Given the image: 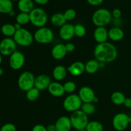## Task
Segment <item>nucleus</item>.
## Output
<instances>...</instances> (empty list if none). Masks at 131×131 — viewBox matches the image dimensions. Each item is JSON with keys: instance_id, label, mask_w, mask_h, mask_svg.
I'll use <instances>...</instances> for the list:
<instances>
[{"instance_id": "f257e3e1", "label": "nucleus", "mask_w": 131, "mask_h": 131, "mask_svg": "<svg viewBox=\"0 0 131 131\" xmlns=\"http://www.w3.org/2000/svg\"><path fill=\"white\" fill-rule=\"evenodd\" d=\"M94 56L100 63H111L117 58V49L113 43L108 42L98 43L95 47Z\"/></svg>"}, {"instance_id": "f03ea898", "label": "nucleus", "mask_w": 131, "mask_h": 131, "mask_svg": "<svg viewBox=\"0 0 131 131\" xmlns=\"http://www.w3.org/2000/svg\"><path fill=\"white\" fill-rule=\"evenodd\" d=\"M112 14L106 8H99L94 12L92 17L93 24L96 27H106L112 21Z\"/></svg>"}, {"instance_id": "7ed1b4c3", "label": "nucleus", "mask_w": 131, "mask_h": 131, "mask_svg": "<svg viewBox=\"0 0 131 131\" xmlns=\"http://www.w3.org/2000/svg\"><path fill=\"white\" fill-rule=\"evenodd\" d=\"M30 23L37 28L44 27L48 20L46 12L42 8H35L29 14Z\"/></svg>"}, {"instance_id": "20e7f679", "label": "nucleus", "mask_w": 131, "mask_h": 131, "mask_svg": "<svg viewBox=\"0 0 131 131\" xmlns=\"http://www.w3.org/2000/svg\"><path fill=\"white\" fill-rule=\"evenodd\" d=\"M13 38L17 45L24 47L30 46L34 41L33 35L28 29L24 28L17 30Z\"/></svg>"}, {"instance_id": "39448f33", "label": "nucleus", "mask_w": 131, "mask_h": 131, "mask_svg": "<svg viewBox=\"0 0 131 131\" xmlns=\"http://www.w3.org/2000/svg\"><path fill=\"white\" fill-rule=\"evenodd\" d=\"M53 31L48 27H42L38 28L33 35L34 40L40 44H49L54 40Z\"/></svg>"}, {"instance_id": "423d86ee", "label": "nucleus", "mask_w": 131, "mask_h": 131, "mask_svg": "<svg viewBox=\"0 0 131 131\" xmlns=\"http://www.w3.org/2000/svg\"><path fill=\"white\" fill-rule=\"evenodd\" d=\"M70 119L72 128L78 131L85 129L89 122L88 115L84 113L81 110L72 113Z\"/></svg>"}, {"instance_id": "0eeeda50", "label": "nucleus", "mask_w": 131, "mask_h": 131, "mask_svg": "<svg viewBox=\"0 0 131 131\" xmlns=\"http://www.w3.org/2000/svg\"><path fill=\"white\" fill-rule=\"evenodd\" d=\"M35 77L32 72L24 71L20 74L17 80L18 87L23 92H28L35 87Z\"/></svg>"}, {"instance_id": "6e6552de", "label": "nucleus", "mask_w": 131, "mask_h": 131, "mask_svg": "<svg viewBox=\"0 0 131 131\" xmlns=\"http://www.w3.org/2000/svg\"><path fill=\"white\" fill-rule=\"evenodd\" d=\"M83 102L78 94H70L66 97L63 102V107L65 111L73 113L81 110Z\"/></svg>"}, {"instance_id": "1a4fd4ad", "label": "nucleus", "mask_w": 131, "mask_h": 131, "mask_svg": "<svg viewBox=\"0 0 131 131\" xmlns=\"http://www.w3.org/2000/svg\"><path fill=\"white\" fill-rule=\"evenodd\" d=\"M130 122L131 119L129 115L124 113H119L115 115L113 118V127L116 131L126 130Z\"/></svg>"}, {"instance_id": "9d476101", "label": "nucleus", "mask_w": 131, "mask_h": 131, "mask_svg": "<svg viewBox=\"0 0 131 131\" xmlns=\"http://www.w3.org/2000/svg\"><path fill=\"white\" fill-rule=\"evenodd\" d=\"M17 43L13 38L5 37L0 42V54L2 56H7L16 51Z\"/></svg>"}, {"instance_id": "9b49d317", "label": "nucleus", "mask_w": 131, "mask_h": 131, "mask_svg": "<svg viewBox=\"0 0 131 131\" xmlns=\"http://www.w3.org/2000/svg\"><path fill=\"white\" fill-rule=\"evenodd\" d=\"M25 63V56L21 52L15 51L9 58V65L13 70H18L23 67Z\"/></svg>"}, {"instance_id": "f8f14e48", "label": "nucleus", "mask_w": 131, "mask_h": 131, "mask_svg": "<svg viewBox=\"0 0 131 131\" xmlns=\"http://www.w3.org/2000/svg\"><path fill=\"white\" fill-rule=\"evenodd\" d=\"M78 95L80 97L83 103H93V99L96 97L93 89L87 86H84L80 88Z\"/></svg>"}, {"instance_id": "ddd939ff", "label": "nucleus", "mask_w": 131, "mask_h": 131, "mask_svg": "<svg viewBox=\"0 0 131 131\" xmlns=\"http://www.w3.org/2000/svg\"><path fill=\"white\" fill-rule=\"evenodd\" d=\"M59 36L63 40H70L75 36L74 26L70 23H66L63 26L60 28Z\"/></svg>"}, {"instance_id": "4468645a", "label": "nucleus", "mask_w": 131, "mask_h": 131, "mask_svg": "<svg viewBox=\"0 0 131 131\" xmlns=\"http://www.w3.org/2000/svg\"><path fill=\"white\" fill-rule=\"evenodd\" d=\"M51 83V78L46 74H40L37 75L35 80V87L40 91L47 89Z\"/></svg>"}, {"instance_id": "2eb2a0df", "label": "nucleus", "mask_w": 131, "mask_h": 131, "mask_svg": "<svg viewBox=\"0 0 131 131\" xmlns=\"http://www.w3.org/2000/svg\"><path fill=\"white\" fill-rule=\"evenodd\" d=\"M56 131H70L72 128L70 117L67 116H60L54 124Z\"/></svg>"}, {"instance_id": "dca6fc26", "label": "nucleus", "mask_w": 131, "mask_h": 131, "mask_svg": "<svg viewBox=\"0 0 131 131\" xmlns=\"http://www.w3.org/2000/svg\"><path fill=\"white\" fill-rule=\"evenodd\" d=\"M67 70L72 76L78 77L85 72V65L81 61H75L68 67Z\"/></svg>"}, {"instance_id": "f3484780", "label": "nucleus", "mask_w": 131, "mask_h": 131, "mask_svg": "<svg viewBox=\"0 0 131 131\" xmlns=\"http://www.w3.org/2000/svg\"><path fill=\"white\" fill-rule=\"evenodd\" d=\"M93 38L97 43L107 42L108 37V30L106 27H96L93 32Z\"/></svg>"}, {"instance_id": "a211bd4d", "label": "nucleus", "mask_w": 131, "mask_h": 131, "mask_svg": "<svg viewBox=\"0 0 131 131\" xmlns=\"http://www.w3.org/2000/svg\"><path fill=\"white\" fill-rule=\"evenodd\" d=\"M48 92L53 97H60L65 94L63 84H61L58 81L51 82L49 86L47 88Z\"/></svg>"}, {"instance_id": "6ab92c4d", "label": "nucleus", "mask_w": 131, "mask_h": 131, "mask_svg": "<svg viewBox=\"0 0 131 131\" xmlns=\"http://www.w3.org/2000/svg\"><path fill=\"white\" fill-rule=\"evenodd\" d=\"M67 54V52L65 48V46L63 43L56 44L51 50V55L52 58L56 60L63 59L66 56Z\"/></svg>"}, {"instance_id": "aec40b11", "label": "nucleus", "mask_w": 131, "mask_h": 131, "mask_svg": "<svg viewBox=\"0 0 131 131\" xmlns=\"http://www.w3.org/2000/svg\"><path fill=\"white\" fill-rule=\"evenodd\" d=\"M108 37L113 42H119L124 37V32L120 27L114 26L108 30Z\"/></svg>"}, {"instance_id": "412c9836", "label": "nucleus", "mask_w": 131, "mask_h": 131, "mask_svg": "<svg viewBox=\"0 0 131 131\" xmlns=\"http://www.w3.org/2000/svg\"><path fill=\"white\" fill-rule=\"evenodd\" d=\"M68 70L63 65H59L55 67L52 70V77L56 81H61L64 80L67 75Z\"/></svg>"}, {"instance_id": "4be33fe9", "label": "nucleus", "mask_w": 131, "mask_h": 131, "mask_svg": "<svg viewBox=\"0 0 131 131\" xmlns=\"http://www.w3.org/2000/svg\"><path fill=\"white\" fill-rule=\"evenodd\" d=\"M18 9L20 12L29 14L35 8L33 0H19L17 2Z\"/></svg>"}, {"instance_id": "5701e85b", "label": "nucleus", "mask_w": 131, "mask_h": 131, "mask_svg": "<svg viewBox=\"0 0 131 131\" xmlns=\"http://www.w3.org/2000/svg\"><path fill=\"white\" fill-rule=\"evenodd\" d=\"M51 23L54 26L61 28L67 23L63 14L60 12L54 13L51 17Z\"/></svg>"}, {"instance_id": "b1692460", "label": "nucleus", "mask_w": 131, "mask_h": 131, "mask_svg": "<svg viewBox=\"0 0 131 131\" xmlns=\"http://www.w3.org/2000/svg\"><path fill=\"white\" fill-rule=\"evenodd\" d=\"M85 72L89 74H93L97 72L100 68V62L96 59L90 60L85 64Z\"/></svg>"}, {"instance_id": "393cba45", "label": "nucleus", "mask_w": 131, "mask_h": 131, "mask_svg": "<svg viewBox=\"0 0 131 131\" xmlns=\"http://www.w3.org/2000/svg\"><path fill=\"white\" fill-rule=\"evenodd\" d=\"M1 32L5 37L12 38L14 37L16 32L14 24H10V23H5L3 24L1 28Z\"/></svg>"}, {"instance_id": "a878e982", "label": "nucleus", "mask_w": 131, "mask_h": 131, "mask_svg": "<svg viewBox=\"0 0 131 131\" xmlns=\"http://www.w3.org/2000/svg\"><path fill=\"white\" fill-rule=\"evenodd\" d=\"M125 95L121 92H113L111 95V101L114 104L117 105V106H120V105L124 104V101H125Z\"/></svg>"}, {"instance_id": "bb28decb", "label": "nucleus", "mask_w": 131, "mask_h": 131, "mask_svg": "<svg viewBox=\"0 0 131 131\" xmlns=\"http://www.w3.org/2000/svg\"><path fill=\"white\" fill-rule=\"evenodd\" d=\"M13 2L10 0H0V14H8L13 10Z\"/></svg>"}, {"instance_id": "cd10ccee", "label": "nucleus", "mask_w": 131, "mask_h": 131, "mask_svg": "<svg viewBox=\"0 0 131 131\" xmlns=\"http://www.w3.org/2000/svg\"><path fill=\"white\" fill-rule=\"evenodd\" d=\"M40 91L36 88L35 87H33L28 92H26V97L28 101L30 102H34L38 99V97H40Z\"/></svg>"}, {"instance_id": "c85d7f7f", "label": "nucleus", "mask_w": 131, "mask_h": 131, "mask_svg": "<svg viewBox=\"0 0 131 131\" xmlns=\"http://www.w3.org/2000/svg\"><path fill=\"white\" fill-rule=\"evenodd\" d=\"M86 131H103L104 126L98 121L89 122L86 127Z\"/></svg>"}, {"instance_id": "c756f323", "label": "nucleus", "mask_w": 131, "mask_h": 131, "mask_svg": "<svg viewBox=\"0 0 131 131\" xmlns=\"http://www.w3.org/2000/svg\"><path fill=\"white\" fill-rule=\"evenodd\" d=\"M15 19H16V23H19L21 26L26 25L30 23L29 15V14H27V13L20 12L17 15Z\"/></svg>"}, {"instance_id": "7c9ffc66", "label": "nucleus", "mask_w": 131, "mask_h": 131, "mask_svg": "<svg viewBox=\"0 0 131 131\" xmlns=\"http://www.w3.org/2000/svg\"><path fill=\"white\" fill-rule=\"evenodd\" d=\"M95 106L92 102L91 103H83L81 110L86 115H93L95 112Z\"/></svg>"}, {"instance_id": "2f4dec72", "label": "nucleus", "mask_w": 131, "mask_h": 131, "mask_svg": "<svg viewBox=\"0 0 131 131\" xmlns=\"http://www.w3.org/2000/svg\"><path fill=\"white\" fill-rule=\"evenodd\" d=\"M74 33H75V36L81 38L84 37L86 33V29L83 24H77L74 25Z\"/></svg>"}, {"instance_id": "473e14b6", "label": "nucleus", "mask_w": 131, "mask_h": 131, "mask_svg": "<svg viewBox=\"0 0 131 131\" xmlns=\"http://www.w3.org/2000/svg\"><path fill=\"white\" fill-rule=\"evenodd\" d=\"M64 90L65 93H69V94H72L75 91L77 88L76 84L74 82L69 81L63 84Z\"/></svg>"}, {"instance_id": "72a5a7b5", "label": "nucleus", "mask_w": 131, "mask_h": 131, "mask_svg": "<svg viewBox=\"0 0 131 131\" xmlns=\"http://www.w3.org/2000/svg\"><path fill=\"white\" fill-rule=\"evenodd\" d=\"M64 17L67 21H70L74 20L76 17V12L75 10L72 8L67 9L65 12L63 13Z\"/></svg>"}, {"instance_id": "f704fd0d", "label": "nucleus", "mask_w": 131, "mask_h": 131, "mask_svg": "<svg viewBox=\"0 0 131 131\" xmlns=\"http://www.w3.org/2000/svg\"><path fill=\"white\" fill-rule=\"evenodd\" d=\"M0 131H17V128L14 124L12 123L5 124L0 128Z\"/></svg>"}, {"instance_id": "c9c22d12", "label": "nucleus", "mask_w": 131, "mask_h": 131, "mask_svg": "<svg viewBox=\"0 0 131 131\" xmlns=\"http://www.w3.org/2000/svg\"><path fill=\"white\" fill-rule=\"evenodd\" d=\"M112 14V16L113 19H120V17H122V11L118 8H115L113 10V12H111Z\"/></svg>"}, {"instance_id": "e433bc0d", "label": "nucleus", "mask_w": 131, "mask_h": 131, "mask_svg": "<svg viewBox=\"0 0 131 131\" xmlns=\"http://www.w3.org/2000/svg\"><path fill=\"white\" fill-rule=\"evenodd\" d=\"M65 48H66L67 52H72L75 50V46L72 42H68L66 44H65Z\"/></svg>"}, {"instance_id": "4c0bfd02", "label": "nucleus", "mask_w": 131, "mask_h": 131, "mask_svg": "<svg viewBox=\"0 0 131 131\" xmlns=\"http://www.w3.org/2000/svg\"><path fill=\"white\" fill-rule=\"evenodd\" d=\"M86 1L92 6H97L102 5L104 0H86Z\"/></svg>"}, {"instance_id": "58836bf2", "label": "nucleus", "mask_w": 131, "mask_h": 131, "mask_svg": "<svg viewBox=\"0 0 131 131\" xmlns=\"http://www.w3.org/2000/svg\"><path fill=\"white\" fill-rule=\"evenodd\" d=\"M31 131H47L46 127L41 124H37L35 125L32 129Z\"/></svg>"}, {"instance_id": "ea45409f", "label": "nucleus", "mask_w": 131, "mask_h": 131, "mask_svg": "<svg viewBox=\"0 0 131 131\" xmlns=\"http://www.w3.org/2000/svg\"><path fill=\"white\" fill-rule=\"evenodd\" d=\"M124 105L127 108H131V98L125 99Z\"/></svg>"}, {"instance_id": "a19ab883", "label": "nucleus", "mask_w": 131, "mask_h": 131, "mask_svg": "<svg viewBox=\"0 0 131 131\" xmlns=\"http://www.w3.org/2000/svg\"><path fill=\"white\" fill-rule=\"evenodd\" d=\"M49 0H33V1H34L35 3L40 5H46V4L49 2Z\"/></svg>"}, {"instance_id": "79ce46f5", "label": "nucleus", "mask_w": 131, "mask_h": 131, "mask_svg": "<svg viewBox=\"0 0 131 131\" xmlns=\"http://www.w3.org/2000/svg\"><path fill=\"white\" fill-rule=\"evenodd\" d=\"M47 131H56V126L54 124H50L46 127Z\"/></svg>"}, {"instance_id": "37998d69", "label": "nucleus", "mask_w": 131, "mask_h": 131, "mask_svg": "<svg viewBox=\"0 0 131 131\" xmlns=\"http://www.w3.org/2000/svg\"><path fill=\"white\" fill-rule=\"evenodd\" d=\"M14 26H15V29H16V31L19 30V29H21L22 28V26L20 25V24H19V23H17L14 24Z\"/></svg>"}, {"instance_id": "c03bdc74", "label": "nucleus", "mask_w": 131, "mask_h": 131, "mask_svg": "<svg viewBox=\"0 0 131 131\" xmlns=\"http://www.w3.org/2000/svg\"><path fill=\"white\" fill-rule=\"evenodd\" d=\"M15 12L14 10H12L11 12H10L8 14V15L10 17H14L15 16Z\"/></svg>"}, {"instance_id": "a18cd8bd", "label": "nucleus", "mask_w": 131, "mask_h": 131, "mask_svg": "<svg viewBox=\"0 0 131 131\" xmlns=\"http://www.w3.org/2000/svg\"><path fill=\"white\" fill-rule=\"evenodd\" d=\"M99 102V99L98 97H95V99H93V103H97V102Z\"/></svg>"}, {"instance_id": "49530a36", "label": "nucleus", "mask_w": 131, "mask_h": 131, "mask_svg": "<svg viewBox=\"0 0 131 131\" xmlns=\"http://www.w3.org/2000/svg\"><path fill=\"white\" fill-rule=\"evenodd\" d=\"M3 74V69L1 67H0V77Z\"/></svg>"}, {"instance_id": "de8ad7c7", "label": "nucleus", "mask_w": 131, "mask_h": 131, "mask_svg": "<svg viewBox=\"0 0 131 131\" xmlns=\"http://www.w3.org/2000/svg\"><path fill=\"white\" fill-rule=\"evenodd\" d=\"M2 62H3V56L0 54V66H1Z\"/></svg>"}, {"instance_id": "09e8293b", "label": "nucleus", "mask_w": 131, "mask_h": 131, "mask_svg": "<svg viewBox=\"0 0 131 131\" xmlns=\"http://www.w3.org/2000/svg\"><path fill=\"white\" fill-rule=\"evenodd\" d=\"M10 1H17V2H18L19 0H10Z\"/></svg>"}, {"instance_id": "8fccbe9b", "label": "nucleus", "mask_w": 131, "mask_h": 131, "mask_svg": "<svg viewBox=\"0 0 131 131\" xmlns=\"http://www.w3.org/2000/svg\"><path fill=\"white\" fill-rule=\"evenodd\" d=\"M79 131H86V129H83V130H81Z\"/></svg>"}, {"instance_id": "3c124183", "label": "nucleus", "mask_w": 131, "mask_h": 131, "mask_svg": "<svg viewBox=\"0 0 131 131\" xmlns=\"http://www.w3.org/2000/svg\"><path fill=\"white\" fill-rule=\"evenodd\" d=\"M110 1H115V0H110Z\"/></svg>"}, {"instance_id": "603ef678", "label": "nucleus", "mask_w": 131, "mask_h": 131, "mask_svg": "<svg viewBox=\"0 0 131 131\" xmlns=\"http://www.w3.org/2000/svg\"><path fill=\"white\" fill-rule=\"evenodd\" d=\"M124 131H128V130H124Z\"/></svg>"}]
</instances>
